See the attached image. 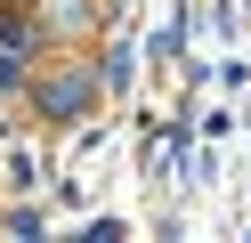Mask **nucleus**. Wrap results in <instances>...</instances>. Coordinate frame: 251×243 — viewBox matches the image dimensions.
<instances>
[{"instance_id":"nucleus-1","label":"nucleus","mask_w":251,"mask_h":243,"mask_svg":"<svg viewBox=\"0 0 251 243\" xmlns=\"http://www.w3.org/2000/svg\"><path fill=\"white\" fill-rule=\"evenodd\" d=\"M98 89H105L98 73H65V81H41V113H49V122H81Z\"/></svg>"},{"instance_id":"nucleus-2","label":"nucleus","mask_w":251,"mask_h":243,"mask_svg":"<svg viewBox=\"0 0 251 243\" xmlns=\"http://www.w3.org/2000/svg\"><path fill=\"white\" fill-rule=\"evenodd\" d=\"M0 49L33 57V49H41V25H33V16H0Z\"/></svg>"},{"instance_id":"nucleus-3","label":"nucleus","mask_w":251,"mask_h":243,"mask_svg":"<svg viewBox=\"0 0 251 243\" xmlns=\"http://www.w3.org/2000/svg\"><path fill=\"white\" fill-rule=\"evenodd\" d=\"M41 16H49V25H65V32H89V0H49Z\"/></svg>"}]
</instances>
